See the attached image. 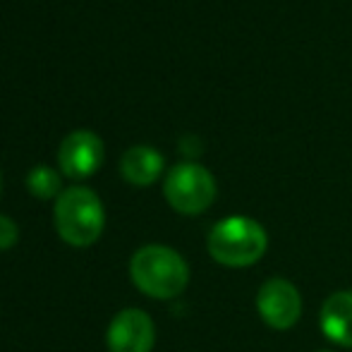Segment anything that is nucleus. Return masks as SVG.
Returning <instances> with one entry per match:
<instances>
[{
    "label": "nucleus",
    "instance_id": "f257e3e1",
    "mask_svg": "<svg viewBox=\"0 0 352 352\" xmlns=\"http://www.w3.org/2000/svg\"><path fill=\"white\" fill-rule=\"evenodd\" d=\"M130 276L144 295L153 297V300H170L187 287L190 266L170 247L146 245L132 256Z\"/></svg>",
    "mask_w": 352,
    "mask_h": 352
},
{
    "label": "nucleus",
    "instance_id": "f03ea898",
    "mask_svg": "<svg viewBox=\"0 0 352 352\" xmlns=\"http://www.w3.org/2000/svg\"><path fill=\"white\" fill-rule=\"evenodd\" d=\"M206 247L213 261L230 266V269H245V266L256 264L266 254L269 235L252 218L230 216L211 228Z\"/></svg>",
    "mask_w": 352,
    "mask_h": 352
},
{
    "label": "nucleus",
    "instance_id": "7ed1b4c3",
    "mask_svg": "<svg viewBox=\"0 0 352 352\" xmlns=\"http://www.w3.org/2000/svg\"><path fill=\"white\" fill-rule=\"evenodd\" d=\"M58 235L72 247H89L101 237L106 216L96 192L87 187H70L56 199Z\"/></svg>",
    "mask_w": 352,
    "mask_h": 352
},
{
    "label": "nucleus",
    "instance_id": "20e7f679",
    "mask_svg": "<svg viewBox=\"0 0 352 352\" xmlns=\"http://www.w3.org/2000/svg\"><path fill=\"white\" fill-rule=\"evenodd\" d=\"M163 195L177 213L197 216L216 199V180L199 163H180L168 173Z\"/></svg>",
    "mask_w": 352,
    "mask_h": 352
},
{
    "label": "nucleus",
    "instance_id": "39448f33",
    "mask_svg": "<svg viewBox=\"0 0 352 352\" xmlns=\"http://www.w3.org/2000/svg\"><path fill=\"white\" fill-rule=\"evenodd\" d=\"M256 311L269 329H292L302 316L300 290L285 278H269L256 292Z\"/></svg>",
    "mask_w": 352,
    "mask_h": 352
},
{
    "label": "nucleus",
    "instance_id": "423d86ee",
    "mask_svg": "<svg viewBox=\"0 0 352 352\" xmlns=\"http://www.w3.org/2000/svg\"><path fill=\"white\" fill-rule=\"evenodd\" d=\"M156 329L146 311L122 309L108 326L106 343L111 352H151Z\"/></svg>",
    "mask_w": 352,
    "mask_h": 352
},
{
    "label": "nucleus",
    "instance_id": "0eeeda50",
    "mask_svg": "<svg viewBox=\"0 0 352 352\" xmlns=\"http://www.w3.org/2000/svg\"><path fill=\"white\" fill-rule=\"evenodd\" d=\"M58 163L67 177H89L103 163V142L96 132L77 130L63 140L58 148Z\"/></svg>",
    "mask_w": 352,
    "mask_h": 352
},
{
    "label": "nucleus",
    "instance_id": "6e6552de",
    "mask_svg": "<svg viewBox=\"0 0 352 352\" xmlns=\"http://www.w3.org/2000/svg\"><path fill=\"white\" fill-rule=\"evenodd\" d=\"M319 324L329 340L343 348H352V290H338L326 297L321 305Z\"/></svg>",
    "mask_w": 352,
    "mask_h": 352
},
{
    "label": "nucleus",
    "instance_id": "1a4fd4ad",
    "mask_svg": "<svg viewBox=\"0 0 352 352\" xmlns=\"http://www.w3.org/2000/svg\"><path fill=\"white\" fill-rule=\"evenodd\" d=\"M120 173L127 182L137 187H146L158 180L163 173V156L153 146H132L122 153L120 158Z\"/></svg>",
    "mask_w": 352,
    "mask_h": 352
},
{
    "label": "nucleus",
    "instance_id": "9d476101",
    "mask_svg": "<svg viewBox=\"0 0 352 352\" xmlns=\"http://www.w3.org/2000/svg\"><path fill=\"white\" fill-rule=\"evenodd\" d=\"M27 187L34 197L38 199H53L60 197V175L48 166H36L34 170H29L27 175Z\"/></svg>",
    "mask_w": 352,
    "mask_h": 352
},
{
    "label": "nucleus",
    "instance_id": "9b49d317",
    "mask_svg": "<svg viewBox=\"0 0 352 352\" xmlns=\"http://www.w3.org/2000/svg\"><path fill=\"white\" fill-rule=\"evenodd\" d=\"M17 237H19L17 223L0 213V250H10L17 242Z\"/></svg>",
    "mask_w": 352,
    "mask_h": 352
},
{
    "label": "nucleus",
    "instance_id": "f8f14e48",
    "mask_svg": "<svg viewBox=\"0 0 352 352\" xmlns=\"http://www.w3.org/2000/svg\"><path fill=\"white\" fill-rule=\"evenodd\" d=\"M319 352H331V350H319Z\"/></svg>",
    "mask_w": 352,
    "mask_h": 352
}]
</instances>
